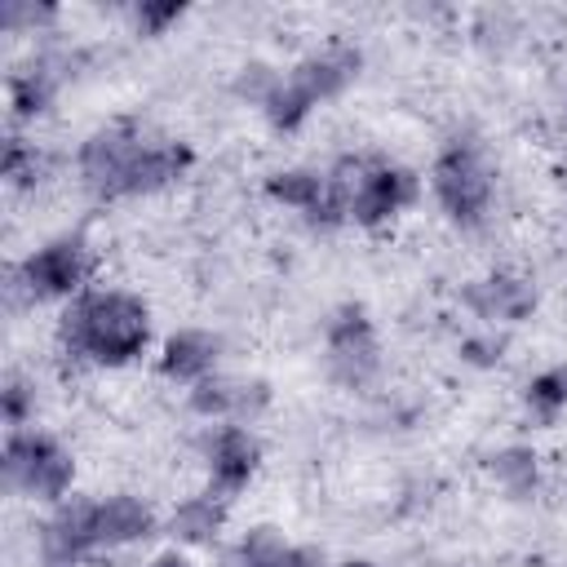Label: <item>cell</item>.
I'll return each instance as SVG.
<instances>
[{"label":"cell","instance_id":"25","mask_svg":"<svg viewBox=\"0 0 567 567\" xmlns=\"http://www.w3.org/2000/svg\"><path fill=\"white\" fill-rule=\"evenodd\" d=\"M53 4H27V0H4V27L9 31H22V27H40V22H53Z\"/></svg>","mask_w":567,"mask_h":567},{"label":"cell","instance_id":"6","mask_svg":"<svg viewBox=\"0 0 567 567\" xmlns=\"http://www.w3.org/2000/svg\"><path fill=\"white\" fill-rule=\"evenodd\" d=\"M89 248L80 235L49 239L18 266V284L27 288L31 301H53V297H80L89 279Z\"/></svg>","mask_w":567,"mask_h":567},{"label":"cell","instance_id":"29","mask_svg":"<svg viewBox=\"0 0 567 567\" xmlns=\"http://www.w3.org/2000/svg\"><path fill=\"white\" fill-rule=\"evenodd\" d=\"M151 567H190V558H186V554H177V549H168V554H159Z\"/></svg>","mask_w":567,"mask_h":567},{"label":"cell","instance_id":"19","mask_svg":"<svg viewBox=\"0 0 567 567\" xmlns=\"http://www.w3.org/2000/svg\"><path fill=\"white\" fill-rule=\"evenodd\" d=\"M288 554V540L279 536V527H252L235 540V549L226 554V567H279Z\"/></svg>","mask_w":567,"mask_h":567},{"label":"cell","instance_id":"14","mask_svg":"<svg viewBox=\"0 0 567 567\" xmlns=\"http://www.w3.org/2000/svg\"><path fill=\"white\" fill-rule=\"evenodd\" d=\"M155 532V514L137 496H106L93 509V549H120Z\"/></svg>","mask_w":567,"mask_h":567},{"label":"cell","instance_id":"28","mask_svg":"<svg viewBox=\"0 0 567 567\" xmlns=\"http://www.w3.org/2000/svg\"><path fill=\"white\" fill-rule=\"evenodd\" d=\"M279 567H323V549L319 545H288Z\"/></svg>","mask_w":567,"mask_h":567},{"label":"cell","instance_id":"12","mask_svg":"<svg viewBox=\"0 0 567 567\" xmlns=\"http://www.w3.org/2000/svg\"><path fill=\"white\" fill-rule=\"evenodd\" d=\"M465 306L478 315V319H501V323H518L536 310V288L523 279V275H487V279H474L465 288Z\"/></svg>","mask_w":567,"mask_h":567},{"label":"cell","instance_id":"17","mask_svg":"<svg viewBox=\"0 0 567 567\" xmlns=\"http://www.w3.org/2000/svg\"><path fill=\"white\" fill-rule=\"evenodd\" d=\"M58 84H62L58 62L35 58L31 66H22V71L9 80V106H13V115H18V120H31V115L49 111V102H53Z\"/></svg>","mask_w":567,"mask_h":567},{"label":"cell","instance_id":"30","mask_svg":"<svg viewBox=\"0 0 567 567\" xmlns=\"http://www.w3.org/2000/svg\"><path fill=\"white\" fill-rule=\"evenodd\" d=\"M341 567H377V563H368V558H350V563H341Z\"/></svg>","mask_w":567,"mask_h":567},{"label":"cell","instance_id":"22","mask_svg":"<svg viewBox=\"0 0 567 567\" xmlns=\"http://www.w3.org/2000/svg\"><path fill=\"white\" fill-rule=\"evenodd\" d=\"M275 84H279V71H270L266 62H252V66H244V71H239L235 93H239V97H248L252 106H266V102H270V93H275Z\"/></svg>","mask_w":567,"mask_h":567},{"label":"cell","instance_id":"4","mask_svg":"<svg viewBox=\"0 0 567 567\" xmlns=\"http://www.w3.org/2000/svg\"><path fill=\"white\" fill-rule=\"evenodd\" d=\"M146 133L128 120L106 124L97 133H89V142L80 146V182L97 195V199H120L128 195V177L146 151Z\"/></svg>","mask_w":567,"mask_h":567},{"label":"cell","instance_id":"7","mask_svg":"<svg viewBox=\"0 0 567 567\" xmlns=\"http://www.w3.org/2000/svg\"><path fill=\"white\" fill-rule=\"evenodd\" d=\"M421 195V182L412 168L399 164H363L354 173V195H350V221L359 226H381L394 213H403Z\"/></svg>","mask_w":567,"mask_h":567},{"label":"cell","instance_id":"31","mask_svg":"<svg viewBox=\"0 0 567 567\" xmlns=\"http://www.w3.org/2000/svg\"><path fill=\"white\" fill-rule=\"evenodd\" d=\"M44 567H62V563H44Z\"/></svg>","mask_w":567,"mask_h":567},{"label":"cell","instance_id":"23","mask_svg":"<svg viewBox=\"0 0 567 567\" xmlns=\"http://www.w3.org/2000/svg\"><path fill=\"white\" fill-rule=\"evenodd\" d=\"M40 159H35V146H27L22 137H9L4 142V159H0V173L13 182V186H27L35 177Z\"/></svg>","mask_w":567,"mask_h":567},{"label":"cell","instance_id":"3","mask_svg":"<svg viewBox=\"0 0 567 567\" xmlns=\"http://www.w3.org/2000/svg\"><path fill=\"white\" fill-rule=\"evenodd\" d=\"M0 465H4V487L22 492L31 501H49V505H58L75 478L71 452L58 439L35 434V430H9Z\"/></svg>","mask_w":567,"mask_h":567},{"label":"cell","instance_id":"8","mask_svg":"<svg viewBox=\"0 0 567 567\" xmlns=\"http://www.w3.org/2000/svg\"><path fill=\"white\" fill-rule=\"evenodd\" d=\"M257 461H261V447H257L252 430L235 425V421H221L213 430V439H208V492L230 501L235 492L248 487Z\"/></svg>","mask_w":567,"mask_h":567},{"label":"cell","instance_id":"26","mask_svg":"<svg viewBox=\"0 0 567 567\" xmlns=\"http://www.w3.org/2000/svg\"><path fill=\"white\" fill-rule=\"evenodd\" d=\"M186 13V4L182 0H164V4H137V27L146 31V35H159L168 22H177Z\"/></svg>","mask_w":567,"mask_h":567},{"label":"cell","instance_id":"2","mask_svg":"<svg viewBox=\"0 0 567 567\" xmlns=\"http://www.w3.org/2000/svg\"><path fill=\"white\" fill-rule=\"evenodd\" d=\"M430 186L456 226H478L492 208V164L470 137H456L439 151L430 168Z\"/></svg>","mask_w":567,"mask_h":567},{"label":"cell","instance_id":"9","mask_svg":"<svg viewBox=\"0 0 567 567\" xmlns=\"http://www.w3.org/2000/svg\"><path fill=\"white\" fill-rule=\"evenodd\" d=\"M270 403V385L266 381H244V377H204L199 385H190V412L213 416V421H235L248 425L261 408Z\"/></svg>","mask_w":567,"mask_h":567},{"label":"cell","instance_id":"13","mask_svg":"<svg viewBox=\"0 0 567 567\" xmlns=\"http://www.w3.org/2000/svg\"><path fill=\"white\" fill-rule=\"evenodd\" d=\"M217 354H221V341L204 328H182L164 341V354H159V372L168 381H186V385H199L204 377L217 372Z\"/></svg>","mask_w":567,"mask_h":567},{"label":"cell","instance_id":"16","mask_svg":"<svg viewBox=\"0 0 567 567\" xmlns=\"http://www.w3.org/2000/svg\"><path fill=\"white\" fill-rule=\"evenodd\" d=\"M190 168V146L182 142H146L133 177H128V195H151V190H164L168 182H177L182 173Z\"/></svg>","mask_w":567,"mask_h":567},{"label":"cell","instance_id":"24","mask_svg":"<svg viewBox=\"0 0 567 567\" xmlns=\"http://www.w3.org/2000/svg\"><path fill=\"white\" fill-rule=\"evenodd\" d=\"M31 403H35V394H31L18 377H9V381H4V390H0L4 425H9V430H22V425H27V416H31Z\"/></svg>","mask_w":567,"mask_h":567},{"label":"cell","instance_id":"10","mask_svg":"<svg viewBox=\"0 0 567 567\" xmlns=\"http://www.w3.org/2000/svg\"><path fill=\"white\" fill-rule=\"evenodd\" d=\"M93 509H97V501H89V496L58 501V509L40 527V545H44V558L49 563L71 567L75 558L93 554Z\"/></svg>","mask_w":567,"mask_h":567},{"label":"cell","instance_id":"1","mask_svg":"<svg viewBox=\"0 0 567 567\" xmlns=\"http://www.w3.org/2000/svg\"><path fill=\"white\" fill-rule=\"evenodd\" d=\"M58 337H62V346L71 354H84L93 363L120 368V363H128V359H137L146 350L151 315H146L142 297H133L124 288H84L62 310Z\"/></svg>","mask_w":567,"mask_h":567},{"label":"cell","instance_id":"15","mask_svg":"<svg viewBox=\"0 0 567 567\" xmlns=\"http://www.w3.org/2000/svg\"><path fill=\"white\" fill-rule=\"evenodd\" d=\"M221 527H226V496H217V492L186 496L168 514V536L182 545H213Z\"/></svg>","mask_w":567,"mask_h":567},{"label":"cell","instance_id":"27","mask_svg":"<svg viewBox=\"0 0 567 567\" xmlns=\"http://www.w3.org/2000/svg\"><path fill=\"white\" fill-rule=\"evenodd\" d=\"M461 359L474 368H492L501 359V337H465L461 341Z\"/></svg>","mask_w":567,"mask_h":567},{"label":"cell","instance_id":"21","mask_svg":"<svg viewBox=\"0 0 567 567\" xmlns=\"http://www.w3.org/2000/svg\"><path fill=\"white\" fill-rule=\"evenodd\" d=\"M527 408H532L540 421H554V416L567 408V363L545 368V372L532 377V385H527Z\"/></svg>","mask_w":567,"mask_h":567},{"label":"cell","instance_id":"18","mask_svg":"<svg viewBox=\"0 0 567 567\" xmlns=\"http://www.w3.org/2000/svg\"><path fill=\"white\" fill-rule=\"evenodd\" d=\"M266 195L310 217V213L323 204V195H328V173H315V168H284V173H275V177L266 182Z\"/></svg>","mask_w":567,"mask_h":567},{"label":"cell","instance_id":"20","mask_svg":"<svg viewBox=\"0 0 567 567\" xmlns=\"http://www.w3.org/2000/svg\"><path fill=\"white\" fill-rule=\"evenodd\" d=\"M492 478H496L505 492H514V496L532 492V487H536V452H532V447H501V452L492 456Z\"/></svg>","mask_w":567,"mask_h":567},{"label":"cell","instance_id":"11","mask_svg":"<svg viewBox=\"0 0 567 567\" xmlns=\"http://www.w3.org/2000/svg\"><path fill=\"white\" fill-rule=\"evenodd\" d=\"M359 66H363V53H359L354 44H328V49L301 58L288 75H292V84L319 106V102L337 97L341 89H350L354 75H359Z\"/></svg>","mask_w":567,"mask_h":567},{"label":"cell","instance_id":"5","mask_svg":"<svg viewBox=\"0 0 567 567\" xmlns=\"http://www.w3.org/2000/svg\"><path fill=\"white\" fill-rule=\"evenodd\" d=\"M323 341H328V377L346 390H359L377 377L381 359H377V332L363 306L346 301L328 315L323 323Z\"/></svg>","mask_w":567,"mask_h":567}]
</instances>
